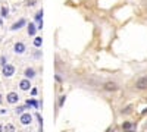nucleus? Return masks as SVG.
Instances as JSON below:
<instances>
[{
  "label": "nucleus",
  "instance_id": "7",
  "mask_svg": "<svg viewBox=\"0 0 147 132\" xmlns=\"http://www.w3.org/2000/svg\"><path fill=\"white\" fill-rule=\"evenodd\" d=\"M19 87H21L22 91H28V90L31 88V82H30V79H28V78L22 79V81L19 82Z\"/></svg>",
  "mask_w": 147,
  "mask_h": 132
},
{
  "label": "nucleus",
  "instance_id": "5",
  "mask_svg": "<svg viewBox=\"0 0 147 132\" xmlns=\"http://www.w3.org/2000/svg\"><path fill=\"white\" fill-rule=\"evenodd\" d=\"M32 122V116L30 113H22L21 115V123L22 125H30Z\"/></svg>",
  "mask_w": 147,
  "mask_h": 132
},
{
  "label": "nucleus",
  "instance_id": "21",
  "mask_svg": "<svg viewBox=\"0 0 147 132\" xmlns=\"http://www.w3.org/2000/svg\"><path fill=\"white\" fill-rule=\"evenodd\" d=\"M0 60H2V66L7 65V63H6V59H5V56H2V59H0Z\"/></svg>",
  "mask_w": 147,
  "mask_h": 132
},
{
  "label": "nucleus",
  "instance_id": "10",
  "mask_svg": "<svg viewBox=\"0 0 147 132\" xmlns=\"http://www.w3.org/2000/svg\"><path fill=\"white\" fill-rule=\"evenodd\" d=\"M24 25H25V21L21 19V21H18L16 23H13V25H12V29L16 31V29H19V28H21V27H24Z\"/></svg>",
  "mask_w": 147,
  "mask_h": 132
},
{
  "label": "nucleus",
  "instance_id": "16",
  "mask_svg": "<svg viewBox=\"0 0 147 132\" xmlns=\"http://www.w3.org/2000/svg\"><path fill=\"white\" fill-rule=\"evenodd\" d=\"M65 100H66V95H62V97H60V100H59V107H62V106H63Z\"/></svg>",
  "mask_w": 147,
  "mask_h": 132
},
{
  "label": "nucleus",
  "instance_id": "4",
  "mask_svg": "<svg viewBox=\"0 0 147 132\" xmlns=\"http://www.w3.org/2000/svg\"><path fill=\"white\" fill-rule=\"evenodd\" d=\"M6 100H7V103H10V104H16L18 101H19V95L16 94V92H9L7 95H6Z\"/></svg>",
  "mask_w": 147,
  "mask_h": 132
},
{
  "label": "nucleus",
  "instance_id": "9",
  "mask_svg": "<svg viewBox=\"0 0 147 132\" xmlns=\"http://www.w3.org/2000/svg\"><path fill=\"white\" fill-rule=\"evenodd\" d=\"M25 78H28V79H32L34 76H35V70H34V68H27L25 69Z\"/></svg>",
  "mask_w": 147,
  "mask_h": 132
},
{
  "label": "nucleus",
  "instance_id": "22",
  "mask_svg": "<svg viewBox=\"0 0 147 132\" xmlns=\"http://www.w3.org/2000/svg\"><path fill=\"white\" fill-rule=\"evenodd\" d=\"M2 101H3V97H2V94H0V104H2Z\"/></svg>",
  "mask_w": 147,
  "mask_h": 132
},
{
  "label": "nucleus",
  "instance_id": "23",
  "mask_svg": "<svg viewBox=\"0 0 147 132\" xmlns=\"http://www.w3.org/2000/svg\"><path fill=\"white\" fill-rule=\"evenodd\" d=\"M0 25H2V18H0Z\"/></svg>",
  "mask_w": 147,
  "mask_h": 132
},
{
  "label": "nucleus",
  "instance_id": "13",
  "mask_svg": "<svg viewBox=\"0 0 147 132\" xmlns=\"http://www.w3.org/2000/svg\"><path fill=\"white\" fill-rule=\"evenodd\" d=\"M41 43H43V38H41V37H35V40H34V46H35V47H40Z\"/></svg>",
  "mask_w": 147,
  "mask_h": 132
},
{
  "label": "nucleus",
  "instance_id": "11",
  "mask_svg": "<svg viewBox=\"0 0 147 132\" xmlns=\"http://www.w3.org/2000/svg\"><path fill=\"white\" fill-rule=\"evenodd\" d=\"M132 109H134V106L132 104H128L127 107H124V109H122V115H129V113H132Z\"/></svg>",
  "mask_w": 147,
  "mask_h": 132
},
{
  "label": "nucleus",
  "instance_id": "1",
  "mask_svg": "<svg viewBox=\"0 0 147 132\" xmlns=\"http://www.w3.org/2000/svg\"><path fill=\"white\" fill-rule=\"evenodd\" d=\"M103 90L107 91V92H115V91L119 90V85L116 82H113V81H107V82L103 84Z\"/></svg>",
  "mask_w": 147,
  "mask_h": 132
},
{
  "label": "nucleus",
  "instance_id": "2",
  "mask_svg": "<svg viewBox=\"0 0 147 132\" xmlns=\"http://www.w3.org/2000/svg\"><path fill=\"white\" fill-rule=\"evenodd\" d=\"M136 88H137L138 91H146V90H147V76H141V78L137 79Z\"/></svg>",
  "mask_w": 147,
  "mask_h": 132
},
{
  "label": "nucleus",
  "instance_id": "3",
  "mask_svg": "<svg viewBox=\"0 0 147 132\" xmlns=\"http://www.w3.org/2000/svg\"><path fill=\"white\" fill-rule=\"evenodd\" d=\"M13 74H15V66H12V65H5L3 66V75L6 78H10Z\"/></svg>",
  "mask_w": 147,
  "mask_h": 132
},
{
  "label": "nucleus",
  "instance_id": "8",
  "mask_svg": "<svg viewBox=\"0 0 147 132\" xmlns=\"http://www.w3.org/2000/svg\"><path fill=\"white\" fill-rule=\"evenodd\" d=\"M13 50L16 54H22V53H25V44L24 43H16L15 47H13Z\"/></svg>",
  "mask_w": 147,
  "mask_h": 132
},
{
  "label": "nucleus",
  "instance_id": "6",
  "mask_svg": "<svg viewBox=\"0 0 147 132\" xmlns=\"http://www.w3.org/2000/svg\"><path fill=\"white\" fill-rule=\"evenodd\" d=\"M122 129L127 131V132H134L136 131V125H134L132 122H129V121H127V122L122 123Z\"/></svg>",
  "mask_w": 147,
  "mask_h": 132
},
{
  "label": "nucleus",
  "instance_id": "17",
  "mask_svg": "<svg viewBox=\"0 0 147 132\" xmlns=\"http://www.w3.org/2000/svg\"><path fill=\"white\" fill-rule=\"evenodd\" d=\"M27 104H28V106H32V107H37V106H38V104H37V101H34V100H28Z\"/></svg>",
  "mask_w": 147,
  "mask_h": 132
},
{
  "label": "nucleus",
  "instance_id": "12",
  "mask_svg": "<svg viewBox=\"0 0 147 132\" xmlns=\"http://www.w3.org/2000/svg\"><path fill=\"white\" fill-rule=\"evenodd\" d=\"M37 29H38V28H35L34 23H30V25H28V35H31V37H32V35L35 34V31H37Z\"/></svg>",
  "mask_w": 147,
  "mask_h": 132
},
{
  "label": "nucleus",
  "instance_id": "15",
  "mask_svg": "<svg viewBox=\"0 0 147 132\" xmlns=\"http://www.w3.org/2000/svg\"><path fill=\"white\" fill-rule=\"evenodd\" d=\"M43 19V10H38V12H37V15H35V21H41Z\"/></svg>",
  "mask_w": 147,
  "mask_h": 132
},
{
  "label": "nucleus",
  "instance_id": "20",
  "mask_svg": "<svg viewBox=\"0 0 147 132\" xmlns=\"http://www.w3.org/2000/svg\"><path fill=\"white\" fill-rule=\"evenodd\" d=\"M35 5V0H27V6H34Z\"/></svg>",
  "mask_w": 147,
  "mask_h": 132
},
{
  "label": "nucleus",
  "instance_id": "18",
  "mask_svg": "<svg viewBox=\"0 0 147 132\" xmlns=\"http://www.w3.org/2000/svg\"><path fill=\"white\" fill-rule=\"evenodd\" d=\"M7 13H9V10H7V7H2V16L5 18V16H7Z\"/></svg>",
  "mask_w": 147,
  "mask_h": 132
},
{
  "label": "nucleus",
  "instance_id": "19",
  "mask_svg": "<svg viewBox=\"0 0 147 132\" xmlns=\"http://www.w3.org/2000/svg\"><path fill=\"white\" fill-rule=\"evenodd\" d=\"M24 110H25L24 107H18V109H16L15 112H16V115H22V112H24Z\"/></svg>",
  "mask_w": 147,
  "mask_h": 132
},
{
  "label": "nucleus",
  "instance_id": "14",
  "mask_svg": "<svg viewBox=\"0 0 147 132\" xmlns=\"http://www.w3.org/2000/svg\"><path fill=\"white\" fill-rule=\"evenodd\" d=\"M5 132H15V126L10 125V123L6 125V126H5Z\"/></svg>",
  "mask_w": 147,
  "mask_h": 132
}]
</instances>
